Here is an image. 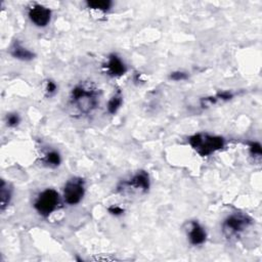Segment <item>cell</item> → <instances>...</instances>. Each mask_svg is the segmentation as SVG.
<instances>
[{
  "label": "cell",
  "instance_id": "cell-1",
  "mask_svg": "<svg viewBox=\"0 0 262 262\" xmlns=\"http://www.w3.org/2000/svg\"><path fill=\"white\" fill-rule=\"evenodd\" d=\"M99 104V94L97 88L87 82L75 85L70 93V105L79 115L91 114Z\"/></svg>",
  "mask_w": 262,
  "mask_h": 262
},
{
  "label": "cell",
  "instance_id": "cell-2",
  "mask_svg": "<svg viewBox=\"0 0 262 262\" xmlns=\"http://www.w3.org/2000/svg\"><path fill=\"white\" fill-rule=\"evenodd\" d=\"M191 148L200 157H209L225 146V139L219 135L199 132L188 138Z\"/></svg>",
  "mask_w": 262,
  "mask_h": 262
},
{
  "label": "cell",
  "instance_id": "cell-3",
  "mask_svg": "<svg viewBox=\"0 0 262 262\" xmlns=\"http://www.w3.org/2000/svg\"><path fill=\"white\" fill-rule=\"evenodd\" d=\"M253 220L250 216L243 213H233L227 216L222 222V233L228 238L238 237L251 224Z\"/></svg>",
  "mask_w": 262,
  "mask_h": 262
},
{
  "label": "cell",
  "instance_id": "cell-4",
  "mask_svg": "<svg viewBox=\"0 0 262 262\" xmlns=\"http://www.w3.org/2000/svg\"><path fill=\"white\" fill-rule=\"evenodd\" d=\"M59 202V193L53 188H46L38 193L33 207L40 216L46 218L57 209Z\"/></svg>",
  "mask_w": 262,
  "mask_h": 262
},
{
  "label": "cell",
  "instance_id": "cell-5",
  "mask_svg": "<svg viewBox=\"0 0 262 262\" xmlns=\"http://www.w3.org/2000/svg\"><path fill=\"white\" fill-rule=\"evenodd\" d=\"M85 180L81 177L70 178L62 190V198L66 204L69 206L78 205L85 195Z\"/></svg>",
  "mask_w": 262,
  "mask_h": 262
},
{
  "label": "cell",
  "instance_id": "cell-6",
  "mask_svg": "<svg viewBox=\"0 0 262 262\" xmlns=\"http://www.w3.org/2000/svg\"><path fill=\"white\" fill-rule=\"evenodd\" d=\"M150 187L149 175L146 171L140 170L137 171L131 178L126 181H123L119 186V191H136L139 193H146Z\"/></svg>",
  "mask_w": 262,
  "mask_h": 262
},
{
  "label": "cell",
  "instance_id": "cell-7",
  "mask_svg": "<svg viewBox=\"0 0 262 262\" xmlns=\"http://www.w3.org/2000/svg\"><path fill=\"white\" fill-rule=\"evenodd\" d=\"M52 11L47 6L40 3H32L28 9V17L31 23L38 28H45L51 21Z\"/></svg>",
  "mask_w": 262,
  "mask_h": 262
},
{
  "label": "cell",
  "instance_id": "cell-8",
  "mask_svg": "<svg viewBox=\"0 0 262 262\" xmlns=\"http://www.w3.org/2000/svg\"><path fill=\"white\" fill-rule=\"evenodd\" d=\"M105 73L114 78L122 77L127 73V66L123 61V59L116 53H111L107 58L106 62L103 64Z\"/></svg>",
  "mask_w": 262,
  "mask_h": 262
},
{
  "label": "cell",
  "instance_id": "cell-9",
  "mask_svg": "<svg viewBox=\"0 0 262 262\" xmlns=\"http://www.w3.org/2000/svg\"><path fill=\"white\" fill-rule=\"evenodd\" d=\"M187 238L192 246H201L205 244L207 239V232L205 228L195 220H192L188 224Z\"/></svg>",
  "mask_w": 262,
  "mask_h": 262
},
{
  "label": "cell",
  "instance_id": "cell-10",
  "mask_svg": "<svg viewBox=\"0 0 262 262\" xmlns=\"http://www.w3.org/2000/svg\"><path fill=\"white\" fill-rule=\"evenodd\" d=\"M9 54L13 58H15L17 60H21V61H31L36 56V54L32 50H30L26 46H24L20 43V41H18V40H14L11 43V45L9 47Z\"/></svg>",
  "mask_w": 262,
  "mask_h": 262
},
{
  "label": "cell",
  "instance_id": "cell-11",
  "mask_svg": "<svg viewBox=\"0 0 262 262\" xmlns=\"http://www.w3.org/2000/svg\"><path fill=\"white\" fill-rule=\"evenodd\" d=\"M234 96L233 92L231 91H221L216 93L213 96H208V97H203L201 99V106L202 107H207L213 104H216L219 101H228L232 99Z\"/></svg>",
  "mask_w": 262,
  "mask_h": 262
},
{
  "label": "cell",
  "instance_id": "cell-12",
  "mask_svg": "<svg viewBox=\"0 0 262 262\" xmlns=\"http://www.w3.org/2000/svg\"><path fill=\"white\" fill-rule=\"evenodd\" d=\"M12 199V189L8 185V183L1 179L0 184V210L1 212H4L6 208L9 206Z\"/></svg>",
  "mask_w": 262,
  "mask_h": 262
},
{
  "label": "cell",
  "instance_id": "cell-13",
  "mask_svg": "<svg viewBox=\"0 0 262 262\" xmlns=\"http://www.w3.org/2000/svg\"><path fill=\"white\" fill-rule=\"evenodd\" d=\"M42 163L46 167L57 168L61 164V156L56 149H50L44 154Z\"/></svg>",
  "mask_w": 262,
  "mask_h": 262
},
{
  "label": "cell",
  "instance_id": "cell-14",
  "mask_svg": "<svg viewBox=\"0 0 262 262\" xmlns=\"http://www.w3.org/2000/svg\"><path fill=\"white\" fill-rule=\"evenodd\" d=\"M85 5L87 8L92 10L107 12L111 10L113 2L111 0H87L85 2Z\"/></svg>",
  "mask_w": 262,
  "mask_h": 262
},
{
  "label": "cell",
  "instance_id": "cell-15",
  "mask_svg": "<svg viewBox=\"0 0 262 262\" xmlns=\"http://www.w3.org/2000/svg\"><path fill=\"white\" fill-rule=\"evenodd\" d=\"M122 104H123L122 92L121 90H117V92H115L107 101V104H106L107 113L111 115H115L120 110Z\"/></svg>",
  "mask_w": 262,
  "mask_h": 262
},
{
  "label": "cell",
  "instance_id": "cell-16",
  "mask_svg": "<svg viewBox=\"0 0 262 262\" xmlns=\"http://www.w3.org/2000/svg\"><path fill=\"white\" fill-rule=\"evenodd\" d=\"M248 147H249V152L252 158L254 159H260L262 155V149H261V144L258 141H250L248 142Z\"/></svg>",
  "mask_w": 262,
  "mask_h": 262
},
{
  "label": "cell",
  "instance_id": "cell-17",
  "mask_svg": "<svg viewBox=\"0 0 262 262\" xmlns=\"http://www.w3.org/2000/svg\"><path fill=\"white\" fill-rule=\"evenodd\" d=\"M5 123L10 128L17 127L20 123V117L17 113H9L5 117Z\"/></svg>",
  "mask_w": 262,
  "mask_h": 262
},
{
  "label": "cell",
  "instance_id": "cell-18",
  "mask_svg": "<svg viewBox=\"0 0 262 262\" xmlns=\"http://www.w3.org/2000/svg\"><path fill=\"white\" fill-rule=\"evenodd\" d=\"M56 91H57L56 83L51 79L46 80V83H45V94H46V96L50 97V96L54 95L56 93Z\"/></svg>",
  "mask_w": 262,
  "mask_h": 262
},
{
  "label": "cell",
  "instance_id": "cell-19",
  "mask_svg": "<svg viewBox=\"0 0 262 262\" xmlns=\"http://www.w3.org/2000/svg\"><path fill=\"white\" fill-rule=\"evenodd\" d=\"M169 79L172 81H184L186 79H188V74L184 71H174L172 73H170L169 75Z\"/></svg>",
  "mask_w": 262,
  "mask_h": 262
},
{
  "label": "cell",
  "instance_id": "cell-20",
  "mask_svg": "<svg viewBox=\"0 0 262 262\" xmlns=\"http://www.w3.org/2000/svg\"><path fill=\"white\" fill-rule=\"evenodd\" d=\"M107 212H108L111 215L118 217V216H122V215L124 214L125 210H124L122 207H120L119 205H112V206H110V207L107 208Z\"/></svg>",
  "mask_w": 262,
  "mask_h": 262
}]
</instances>
